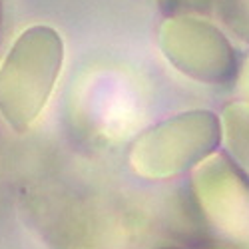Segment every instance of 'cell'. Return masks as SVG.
<instances>
[{
    "mask_svg": "<svg viewBox=\"0 0 249 249\" xmlns=\"http://www.w3.org/2000/svg\"><path fill=\"white\" fill-rule=\"evenodd\" d=\"M64 64V40L46 24L16 38L0 66V116L16 132H26L44 112Z\"/></svg>",
    "mask_w": 249,
    "mask_h": 249,
    "instance_id": "obj_1",
    "label": "cell"
},
{
    "mask_svg": "<svg viewBox=\"0 0 249 249\" xmlns=\"http://www.w3.org/2000/svg\"><path fill=\"white\" fill-rule=\"evenodd\" d=\"M221 140V120L205 110L178 114L146 130L130 148L136 174L165 179L212 158Z\"/></svg>",
    "mask_w": 249,
    "mask_h": 249,
    "instance_id": "obj_2",
    "label": "cell"
},
{
    "mask_svg": "<svg viewBox=\"0 0 249 249\" xmlns=\"http://www.w3.org/2000/svg\"><path fill=\"white\" fill-rule=\"evenodd\" d=\"M163 56L185 76L225 84L235 76V52L215 26L192 14L170 16L160 26Z\"/></svg>",
    "mask_w": 249,
    "mask_h": 249,
    "instance_id": "obj_3",
    "label": "cell"
},
{
    "mask_svg": "<svg viewBox=\"0 0 249 249\" xmlns=\"http://www.w3.org/2000/svg\"><path fill=\"white\" fill-rule=\"evenodd\" d=\"M196 188L207 213L223 230H249V194L225 158H207L199 163Z\"/></svg>",
    "mask_w": 249,
    "mask_h": 249,
    "instance_id": "obj_4",
    "label": "cell"
},
{
    "mask_svg": "<svg viewBox=\"0 0 249 249\" xmlns=\"http://www.w3.org/2000/svg\"><path fill=\"white\" fill-rule=\"evenodd\" d=\"M221 136L227 152L249 174V102H233L221 114Z\"/></svg>",
    "mask_w": 249,
    "mask_h": 249,
    "instance_id": "obj_5",
    "label": "cell"
},
{
    "mask_svg": "<svg viewBox=\"0 0 249 249\" xmlns=\"http://www.w3.org/2000/svg\"><path fill=\"white\" fill-rule=\"evenodd\" d=\"M241 86L243 90L249 94V58H247V64H245V70H243V78H241Z\"/></svg>",
    "mask_w": 249,
    "mask_h": 249,
    "instance_id": "obj_6",
    "label": "cell"
},
{
    "mask_svg": "<svg viewBox=\"0 0 249 249\" xmlns=\"http://www.w3.org/2000/svg\"><path fill=\"white\" fill-rule=\"evenodd\" d=\"M2 20H4V0H0V30H2Z\"/></svg>",
    "mask_w": 249,
    "mask_h": 249,
    "instance_id": "obj_7",
    "label": "cell"
}]
</instances>
